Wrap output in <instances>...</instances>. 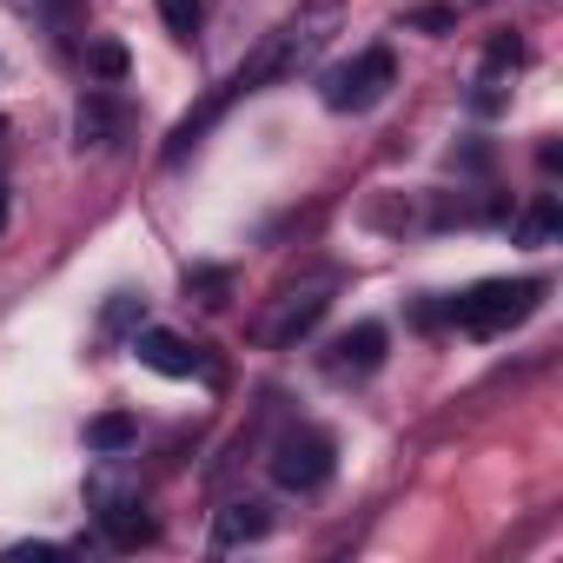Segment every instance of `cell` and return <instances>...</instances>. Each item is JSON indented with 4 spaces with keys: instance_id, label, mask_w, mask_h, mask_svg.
<instances>
[{
    "instance_id": "obj_1",
    "label": "cell",
    "mask_w": 563,
    "mask_h": 563,
    "mask_svg": "<svg viewBox=\"0 0 563 563\" xmlns=\"http://www.w3.org/2000/svg\"><path fill=\"white\" fill-rule=\"evenodd\" d=\"M332 27H339V0H306V8L292 14V21H278L265 41H258V54L199 107V113H186L179 126H173V140H166V166L173 159H186L192 146H199V133L232 107V100H245V93H258V87H272V80H286V74H299V67H312L319 54H325V41H332Z\"/></svg>"
},
{
    "instance_id": "obj_2",
    "label": "cell",
    "mask_w": 563,
    "mask_h": 563,
    "mask_svg": "<svg viewBox=\"0 0 563 563\" xmlns=\"http://www.w3.org/2000/svg\"><path fill=\"white\" fill-rule=\"evenodd\" d=\"M537 299H543V278H484V286H471V292L451 299V319H457L471 339H497V332H510L517 319H530Z\"/></svg>"
},
{
    "instance_id": "obj_3",
    "label": "cell",
    "mask_w": 563,
    "mask_h": 563,
    "mask_svg": "<svg viewBox=\"0 0 563 563\" xmlns=\"http://www.w3.org/2000/svg\"><path fill=\"white\" fill-rule=\"evenodd\" d=\"M272 484L278 490H299V497H312V490H325L332 484V471H339V444L325 438V431H286L272 444Z\"/></svg>"
},
{
    "instance_id": "obj_4",
    "label": "cell",
    "mask_w": 563,
    "mask_h": 563,
    "mask_svg": "<svg viewBox=\"0 0 563 563\" xmlns=\"http://www.w3.org/2000/svg\"><path fill=\"white\" fill-rule=\"evenodd\" d=\"M391 87H398L391 47H365L358 60H345V67L325 74V107H332V113H372Z\"/></svg>"
},
{
    "instance_id": "obj_5",
    "label": "cell",
    "mask_w": 563,
    "mask_h": 563,
    "mask_svg": "<svg viewBox=\"0 0 563 563\" xmlns=\"http://www.w3.org/2000/svg\"><path fill=\"white\" fill-rule=\"evenodd\" d=\"M133 352H140V365L159 372V378H192V372H199V352H192L179 332H159V325H146V332L133 339Z\"/></svg>"
},
{
    "instance_id": "obj_6",
    "label": "cell",
    "mask_w": 563,
    "mask_h": 563,
    "mask_svg": "<svg viewBox=\"0 0 563 563\" xmlns=\"http://www.w3.org/2000/svg\"><path fill=\"white\" fill-rule=\"evenodd\" d=\"M265 530H272V510H265V504H252V497H239V504H225V510H219L212 543H219V550H232V543H252V537H265Z\"/></svg>"
},
{
    "instance_id": "obj_7",
    "label": "cell",
    "mask_w": 563,
    "mask_h": 563,
    "mask_svg": "<svg viewBox=\"0 0 563 563\" xmlns=\"http://www.w3.org/2000/svg\"><path fill=\"white\" fill-rule=\"evenodd\" d=\"M339 365H345V372H378V365H385V325H378V319L352 325V332L339 339Z\"/></svg>"
},
{
    "instance_id": "obj_8",
    "label": "cell",
    "mask_w": 563,
    "mask_h": 563,
    "mask_svg": "<svg viewBox=\"0 0 563 563\" xmlns=\"http://www.w3.org/2000/svg\"><path fill=\"white\" fill-rule=\"evenodd\" d=\"M80 146H107L120 126H126V113H120V100L113 93H87V107H80Z\"/></svg>"
},
{
    "instance_id": "obj_9",
    "label": "cell",
    "mask_w": 563,
    "mask_h": 563,
    "mask_svg": "<svg viewBox=\"0 0 563 563\" xmlns=\"http://www.w3.org/2000/svg\"><path fill=\"white\" fill-rule=\"evenodd\" d=\"M100 523H107V543H113V550H140V543H153V517L133 510V504L100 510Z\"/></svg>"
},
{
    "instance_id": "obj_10",
    "label": "cell",
    "mask_w": 563,
    "mask_h": 563,
    "mask_svg": "<svg viewBox=\"0 0 563 563\" xmlns=\"http://www.w3.org/2000/svg\"><path fill=\"white\" fill-rule=\"evenodd\" d=\"M319 319H325V292H306V299L286 306V319H278V325H265V345H292V339L312 332Z\"/></svg>"
},
{
    "instance_id": "obj_11",
    "label": "cell",
    "mask_w": 563,
    "mask_h": 563,
    "mask_svg": "<svg viewBox=\"0 0 563 563\" xmlns=\"http://www.w3.org/2000/svg\"><path fill=\"white\" fill-rule=\"evenodd\" d=\"M133 438H140V424H133L126 411H100V418L87 424V444H93L100 457H113V451H126Z\"/></svg>"
},
{
    "instance_id": "obj_12",
    "label": "cell",
    "mask_w": 563,
    "mask_h": 563,
    "mask_svg": "<svg viewBox=\"0 0 563 563\" xmlns=\"http://www.w3.org/2000/svg\"><path fill=\"white\" fill-rule=\"evenodd\" d=\"M87 74H93V80H107V87H120V80H126V47H120V41L87 47Z\"/></svg>"
},
{
    "instance_id": "obj_13",
    "label": "cell",
    "mask_w": 563,
    "mask_h": 563,
    "mask_svg": "<svg viewBox=\"0 0 563 563\" xmlns=\"http://www.w3.org/2000/svg\"><path fill=\"white\" fill-rule=\"evenodd\" d=\"M405 27H418V34H451V27H457V8H451V0H424V8L405 14Z\"/></svg>"
},
{
    "instance_id": "obj_14",
    "label": "cell",
    "mask_w": 563,
    "mask_h": 563,
    "mask_svg": "<svg viewBox=\"0 0 563 563\" xmlns=\"http://www.w3.org/2000/svg\"><path fill=\"white\" fill-rule=\"evenodd\" d=\"M556 225H563V212H556V199H550V192H543V199H537V206H530V219H523V225H517V239H530V245H537V239H550V232H556Z\"/></svg>"
},
{
    "instance_id": "obj_15",
    "label": "cell",
    "mask_w": 563,
    "mask_h": 563,
    "mask_svg": "<svg viewBox=\"0 0 563 563\" xmlns=\"http://www.w3.org/2000/svg\"><path fill=\"white\" fill-rule=\"evenodd\" d=\"M159 21H166L179 41H192V34H199V0H159Z\"/></svg>"
},
{
    "instance_id": "obj_16",
    "label": "cell",
    "mask_w": 563,
    "mask_h": 563,
    "mask_svg": "<svg viewBox=\"0 0 563 563\" xmlns=\"http://www.w3.org/2000/svg\"><path fill=\"white\" fill-rule=\"evenodd\" d=\"M504 67H523V41H517V34H497V41L484 47V74H504Z\"/></svg>"
},
{
    "instance_id": "obj_17",
    "label": "cell",
    "mask_w": 563,
    "mask_h": 563,
    "mask_svg": "<svg viewBox=\"0 0 563 563\" xmlns=\"http://www.w3.org/2000/svg\"><path fill=\"white\" fill-rule=\"evenodd\" d=\"M27 556H67V543H14L8 563H27Z\"/></svg>"
},
{
    "instance_id": "obj_18",
    "label": "cell",
    "mask_w": 563,
    "mask_h": 563,
    "mask_svg": "<svg viewBox=\"0 0 563 563\" xmlns=\"http://www.w3.org/2000/svg\"><path fill=\"white\" fill-rule=\"evenodd\" d=\"M192 286L206 292V306H225V299H219V292H225V272H199V278H192Z\"/></svg>"
},
{
    "instance_id": "obj_19",
    "label": "cell",
    "mask_w": 563,
    "mask_h": 563,
    "mask_svg": "<svg viewBox=\"0 0 563 563\" xmlns=\"http://www.w3.org/2000/svg\"><path fill=\"white\" fill-rule=\"evenodd\" d=\"M0 232H8V186H0Z\"/></svg>"
},
{
    "instance_id": "obj_20",
    "label": "cell",
    "mask_w": 563,
    "mask_h": 563,
    "mask_svg": "<svg viewBox=\"0 0 563 563\" xmlns=\"http://www.w3.org/2000/svg\"><path fill=\"white\" fill-rule=\"evenodd\" d=\"M54 8H60V14H67V0H54Z\"/></svg>"
}]
</instances>
